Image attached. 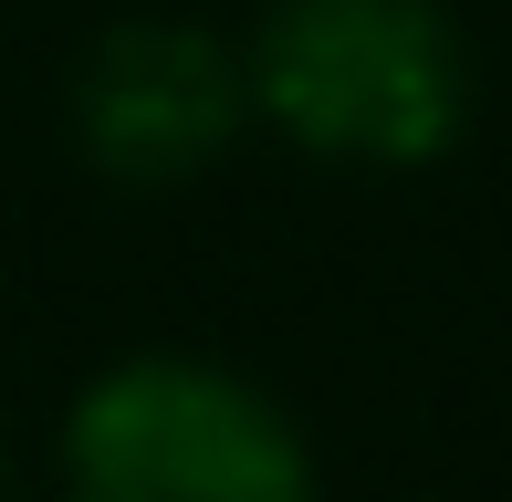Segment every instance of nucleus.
<instances>
[{
	"instance_id": "nucleus-4",
	"label": "nucleus",
	"mask_w": 512,
	"mask_h": 502,
	"mask_svg": "<svg viewBox=\"0 0 512 502\" xmlns=\"http://www.w3.org/2000/svg\"><path fill=\"white\" fill-rule=\"evenodd\" d=\"M0 492H11V450H0Z\"/></svg>"
},
{
	"instance_id": "nucleus-3",
	"label": "nucleus",
	"mask_w": 512,
	"mask_h": 502,
	"mask_svg": "<svg viewBox=\"0 0 512 502\" xmlns=\"http://www.w3.org/2000/svg\"><path fill=\"white\" fill-rule=\"evenodd\" d=\"M74 157L115 189H189L209 178L251 126V74L209 21L178 11H126L84 42L74 95H63Z\"/></svg>"
},
{
	"instance_id": "nucleus-1",
	"label": "nucleus",
	"mask_w": 512,
	"mask_h": 502,
	"mask_svg": "<svg viewBox=\"0 0 512 502\" xmlns=\"http://www.w3.org/2000/svg\"><path fill=\"white\" fill-rule=\"evenodd\" d=\"M251 116L314 168L408 178L471 136V42L439 0H272L241 42Z\"/></svg>"
},
{
	"instance_id": "nucleus-2",
	"label": "nucleus",
	"mask_w": 512,
	"mask_h": 502,
	"mask_svg": "<svg viewBox=\"0 0 512 502\" xmlns=\"http://www.w3.org/2000/svg\"><path fill=\"white\" fill-rule=\"evenodd\" d=\"M74 502H314V440L293 408L209 356H115L63 408Z\"/></svg>"
}]
</instances>
